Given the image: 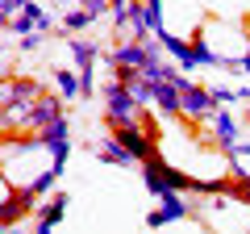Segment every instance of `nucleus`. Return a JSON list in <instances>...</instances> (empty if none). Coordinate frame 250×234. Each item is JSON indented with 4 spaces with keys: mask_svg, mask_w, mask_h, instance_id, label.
Masks as SVG:
<instances>
[{
    "mask_svg": "<svg viewBox=\"0 0 250 234\" xmlns=\"http://www.w3.org/2000/svg\"><path fill=\"white\" fill-rule=\"evenodd\" d=\"M146 109H150V105H142L129 84H121V80L104 84V126H129V121H142Z\"/></svg>",
    "mask_w": 250,
    "mask_h": 234,
    "instance_id": "obj_1",
    "label": "nucleus"
},
{
    "mask_svg": "<svg viewBox=\"0 0 250 234\" xmlns=\"http://www.w3.org/2000/svg\"><path fill=\"white\" fill-rule=\"evenodd\" d=\"M175 84H179V117L184 121H213L217 113V100H213V88H200V84H192L188 75L175 71Z\"/></svg>",
    "mask_w": 250,
    "mask_h": 234,
    "instance_id": "obj_2",
    "label": "nucleus"
},
{
    "mask_svg": "<svg viewBox=\"0 0 250 234\" xmlns=\"http://www.w3.org/2000/svg\"><path fill=\"white\" fill-rule=\"evenodd\" d=\"M42 92H46V88H42L38 80L4 71V84H0V105H4V109H29L38 96H42Z\"/></svg>",
    "mask_w": 250,
    "mask_h": 234,
    "instance_id": "obj_3",
    "label": "nucleus"
},
{
    "mask_svg": "<svg viewBox=\"0 0 250 234\" xmlns=\"http://www.w3.org/2000/svg\"><path fill=\"white\" fill-rule=\"evenodd\" d=\"M108 134H117L121 138V146L129 155H134L138 163L142 159H150V155H159V138L150 134V130L142 126V121H129V126H108Z\"/></svg>",
    "mask_w": 250,
    "mask_h": 234,
    "instance_id": "obj_4",
    "label": "nucleus"
},
{
    "mask_svg": "<svg viewBox=\"0 0 250 234\" xmlns=\"http://www.w3.org/2000/svg\"><path fill=\"white\" fill-rule=\"evenodd\" d=\"M213 146L221 155H229V151H238V142H242V126H238V117L229 113V105H217V113H213Z\"/></svg>",
    "mask_w": 250,
    "mask_h": 234,
    "instance_id": "obj_5",
    "label": "nucleus"
},
{
    "mask_svg": "<svg viewBox=\"0 0 250 234\" xmlns=\"http://www.w3.org/2000/svg\"><path fill=\"white\" fill-rule=\"evenodd\" d=\"M159 201H163V205L146 213V226H154V230L167 226V222H184V217H192V201H184V192H179V188H167Z\"/></svg>",
    "mask_w": 250,
    "mask_h": 234,
    "instance_id": "obj_6",
    "label": "nucleus"
},
{
    "mask_svg": "<svg viewBox=\"0 0 250 234\" xmlns=\"http://www.w3.org/2000/svg\"><path fill=\"white\" fill-rule=\"evenodd\" d=\"M67 192H50V197H42L38 201V209H34V217H29V226H34L38 234H46V230H54V226L62 222V213H67Z\"/></svg>",
    "mask_w": 250,
    "mask_h": 234,
    "instance_id": "obj_7",
    "label": "nucleus"
},
{
    "mask_svg": "<svg viewBox=\"0 0 250 234\" xmlns=\"http://www.w3.org/2000/svg\"><path fill=\"white\" fill-rule=\"evenodd\" d=\"M92 151H96V159H104V163H113V167H134V155L125 151L121 146V138L117 134H104V138H96V142H92Z\"/></svg>",
    "mask_w": 250,
    "mask_h": 234,
    "instance_id": "obj_8",
    "label": "nucleus"
},
{
    "mask_svg": "<svg viewBox=\"0 0 250 234\" xmlns=\"http://www.w3.org/2000/svg\"><path fill=\"white\" fill-rule=\"evenodd\" d=\"M108 67H138V71H142L146 67V46L134 42V38H121V42L113 46V54H108Z\"/></svg>",
    "mask_w": 250,
    "mask_h": 234,
    "instance_id": "obj_9",
    "label": "nucleus"
},
{
    "mask_svg": "<svg viewBox=\"0 0 250 234\" xmlns=\"http://www.w3.org/2000/svg\"><path fill=\"white\" fill-rule=\"evenodd\" d=\"M38 138H42V146H59V142H67V138H71V121H67V117H59V121H50V126H42V130H34Z\"/></svg>",
    "mask_w": 250,
    "mask_h": 234,
    "instance_id": "obj_10",
    "label": "nucleus"
},
{
    "mask_svg": "<svg viewBox=\"0 0 250 234\" xmlns=\"http://www.w3.org/2000/svg\"><path fill=\"white\" fill-rule=\"evenodd\" d=\"M54 88H59L67 100H80V96H83L80 75H75V71H67V67H54Z\"/></svg>",
    "mask_w": 250,
    "mask_h": 234,
    "instance_id": "obj_11",
    "label": "nucleus"
},
{
    "mask_svg": "<svg viewBox=\"0 0 250 234\" xmlns=\"http://www.w3.org/2000/svg\"><path fill=\"white\" fill-rule=\"evenodd\" d=\"M71 59H75V67H92L96 63V42H83V38H71Z\"/></svg>",
    "mask_w": 250,
    "mask_h": 234,
    "instance_id": "obj_12",
    "label": "nucleus"
},
{
    "mask_svg": "<svg viewBox=\"0 0 250 234\" xmlns=\"http://www.w3.org/2000/svg\"><path fill=\"white\" fill-rule=\"evenodd\" d=\"M142 9H146V21H150L154 34L167 29V0H142Z\"/></svg>",
    "mask_w": 250,
    "mask_h": 234,
    "instance_id": "obj_13",
    "label": "nucleus"
},
{
    "mask_svg": "<svg viewBox=\"0 0 250 234\" xmlns=\"http://www.w3.org/2000/svg\"><path fill=\"white\" fill-rule=\"evenodd\" d=\"M92 21H96V17H92V13H88V9L80 4V9H71L67 17H62V29H71V34H80V29H88Z\"/></svg>",
    "mask_w": 250,
    "mask_h": 234,
    "instance_id": "obj_14",
    "label": "nucleus"
},
{
    "mask_svg": "<svg viewBox=\"0 0 250 234\" xmlns=\"http://www.w3.org/2000/svg\"><path fill=\"white\" fill-rule=\"evenodd\" d=\"M17 42H21V50L29 54V50H38V46L46 42V29H34V34H25V38H17Z\"/></svg>",
    "mask_w": 250,
    "mask_h": 234,
    "instance_id": "obj_15",
    "label": "nucleus"
},
{
    "mask_svg": "<svg viewBox=\"0 0 250 234\" xmlns=\"http://www.w3.org/2000/svg\"><path fill=\"white\" fill-rule=\"evenodd\" d=\"M213 100H217V105H233V100H242V96H238V88H225V84H217V88H213Z\"/></svg>",
    "mask_w": 250,
    "mask_h": 234,
    "instance_id": "obj_16",
    "label": "nucleus"
},
{
    "mask_svg": "<svg viewBox=\"0 0 250 234\" xmlns=\"http://www.w3.org/2000/svg\"><path fill=\"white\" fill-rule=\"evenodd\" d=\"M233 201L250 205V176H246V180H233Z\"/></svg>",
    "mask_w": 250,
    "mask_h": 234,
    "instance_id": "obj_17",
    "label": "nucleus"
},
{
    "mask_svg": "<svg viewBox=\"0 0 250 234\" xmlns=\"http://www.w3.org/2000/svg\"><path fill=\"white\" fill-rule=\"evenodd\" d=\"M83 9H88L92 17H100V13H108V9H113V0H83Z\"/></svg>",
    "mask_w": 250,
    "mask_h": 234,
    "instance_id": "obj_18",
    "label": "nucleus"
},
{
    "mask_svg": "<svg viewBox=\"0 0 250 234\" xmlns=\"http://www.w3.org/2000/svg\"><path fill=\"white\" fill-rule=\"evenodd\" d=\"M80 84H83V96H92V88H96V75H92V67H80Z\"/></svg>",
    "mask_w": 250,
    "mask_h": 234,
    "instance_id": "obj_19",
    "label": "nucleus"
},
{
    "mask_svg": "<svg viewBox=\"0 0 250 234\" xmlns=\"http://www.w3.org/2000/svg\"><path fill=\"white\" fill-rule=\"evenodd\" d=\"M238 71H246V75H250V50L242 54V63H238Z\"/></svg>",
    "mask_w": 250,
    "mask_h": 234,
    "instance_id": "obj_20",
    "label": "nucleus"
}]
</instances>
